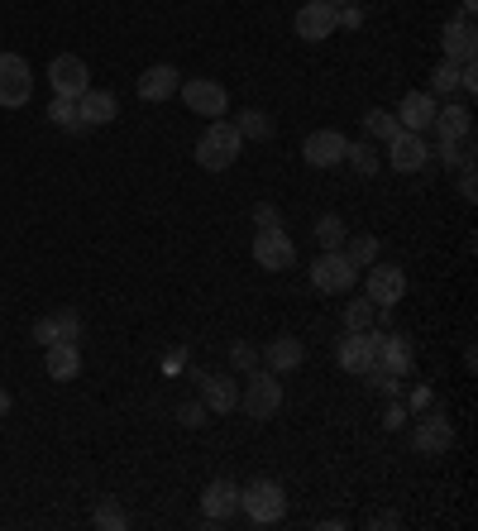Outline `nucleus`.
Here are the masks:
<instances>
[{
  "label": "nucleus",
  "instance_id": "f257e3e1",
  "mask_svg": "<svg viewBox=\"0 0 478 531\" xmlns=\"http://www.w3.org/2000/svg\"><path fill=\"white\" fill-rule=\"evenodd\" d=\"M239 154H244V134L235 130V120H211L206 134L196 139V163H201L206 173H225V168H235Z\"/></svg>",
  "mask_w": 478,
  "mask_h": 531
},
{
  "label": "nucleus",
  "instance_id": "f03ea898",
  "mask_svg": "<svg viewBox=\"0 0 478 531\" xmlns=\"http://www.w3.org/2000/svg\"><path fill=\"white\" fill-rule=\"evenodd\" d=\"M239 512L254 527H278L287 517V493L278 479H254L249 488H239Z\"/></svg>",
  "mask_w": 478,
  "mask_h": 531
},
{
  "label": "nucleus",
  "instance_id": "7ed1b4c3",
  "mask_svg": "<svg viewBox=\"0 0 478 531\" xmlns=\"http://www.w3.org/2000/svg\"><path fill=\"white\" fill-rule=\"evenodd\" d=\"M239 407L254 421L278 417V407H283V383H278V374H273V369H263V374L254 369L249 383H244V393H239Z\"/></svg>",
  "mask_w": 478,
  "mask_h": 531
},
{
  "label": "nucleus",
  "instance_id": "20e7f679",
  "mask_svg": "<svg viewBox=\"0 0 478 531\" xmlns=\"http://www.w3.org/2000/svg\"><path fill=\"white\" fill-rule=\"evenodd\" d=\"M34 96V67L20 53H0V106L5 111H20Z\"/></svg>",
  "mask_w": 478,
  "mask_h": 531
},
{
  "label": "nucleus",
  "instance_id": "39448f33",
  "mask_svg": "<svg viewBox=\"0 0 478 531\" xmlns=\"http://www.w3.org/2000/svg\"><path fill=\"white\" fill-rule=\"evenodd\" d=\"M359 283V268L345 259V249H321V259L311 264V288L316 292H349Z\"/></svg>",
  "mask_w": 478,
  "mask_h": 531
},
{
  "label": "nucleus",
  "instance_id": "423d86ee",
  "mask_svg": "<svg viewBox=\"0 0 478 531\" xmlns=\"http://www.w3.org/2000/svg\"><path fill=\"white\" fill-rule=\"evenodd\" d=\"M378 340L383 331H345V340L335 345V359H340V369L345 374H373V364H378Z\"/></svg>",
  "mask_w": 478,
  "mask_h": 531
},
{
  "label": "nucleus",
  "instance_id": "0eeeda50",
  "mask_svg": "<svg viewBox=\"0 0 478 531\" xmlns=\"http://www.w3.org/2000/svg\"><path fill=\"white\" fill-rule=\"evenodd\" d=\"M48 87H53V96H67V101H77V96L91 87V67L82 63L77 53H58V58L48 63Z\"/></svg>",
  "mask_w": 478,
  "mask_h": 531
},
{
  "label": "nucleus",
  "instance_id": "6e6552de",
  "mask_svg": "<svg viewBox=\"0 0 478 531\" xmlns=\"http://www.w3.org/2000/svg\"><path fill=\"white\" fill-rule=\"evenodd\" d=\"M182 101L192 106L196 115H206V120H225V111H230V96H225V87L220 82H211V77H192V82H182Z\"/></svg>",
  "mask_w": 478,
  "mask_h": 531
},
{
  "label": "nucleus",
  "instance_id": "1a4fd4ad",
  "mask_svg": "<svg viewBox=\"0 0 478 531\" xmlns=\"http://www.w3.org/2000/svg\"><path fill=\"white\" fill-rule=\"evenodd\" d=\"M58 340H82V311L77 307H58L34 321V345H58Z\"/></svg>",
  "mask_w": 478,
  "mask_h": 531
},
{
  "label": "nucleus",
  "instance_id": "9d476101",
  "mask_svg": "<svg viewBox=\"0 0 478 531\" xmlns=\"http://www.w3.org/2000/svg\"><path fill=\"white\" fill-rule=\"evenodd\" d=\"M292 29H297V39H306V44H326L330 34H335V5L330 0H306L302 10H297V20H292Z\"/></svg>",
  "mask_w": 478,
  "mask_h": 531
},
{
  "label": "nucleus",
  "instance_id": "9b49d317",
  "mask_svg": "<svg viewBox=\"0 0 478 531\" xmlns=\"http://www.w3.org/2000/svg\"><path fill=\"white\" fill-rule=\"evenodd\" d=\"M440 48H445V63H474L478 53V34H474V15H455V20L445 24V34H440Z\"/></svg>",
  "mask_w": 478,
  "mask_h": 531
},
{
  "label": "nucleus",
  "instance_id": "f8f14e48",
  "mask_svg": "<svg viewBox=\"0 0 478 531\" xmlns=\"http://www.w3.org/2000/svg\"><path fill=\"white\" fill-rule=\"evenodd\" d=\"M426 163H431V149H426V139H421V134L397 130L388 139V168H392V173H421Z\"/></svg>",
  "mask_w": 478,
  "mask_h": 531
},
{
  "label": "nucleus",
  "instance_id": "ddd939ff",
  "mask_svg": "<svg viewBox=\"0 0 478 531\" xmlns=\"http://www.w3.org/2000/svg\"><path fill=\"white\" fill-rule=\"evenodd\" d=\"M407 297V268L369 264V302L373 307H397Z\"/></svg>",
  "mask_w": 478,
  "mask_h": 531
},
{
  "label": "nucleus",
  "instance_id": "4468645a",
  "mask_svg": "<svg viewBox=\"0 0 478 531\" xmlns=\"http://www.w3.org/2000/svg\"><path fill=\"white\" fill-rule=\"evenodd\" d=\"M412 445H416V455H445V450L455 445V426H450V417H440V412L421 417L412 426Z\"/></svg>",
  "mask_w": 478,
  "mask_h": 531
},
{
  "label": "nucleus",
  "instance_id": "2eb2a0df",
  "mask_svg": "<svg viewBox=\"0 0 478 531\" xmlns=\"http://www.w3.org/2000/svg\"><path fill=\"white\" fill-rule=\"evenodd\" d=\"M254 264L268 268V273H283V268L297 264V244L287 240L283 230H268V235H254Z\"/></svg>",
  "mask_w": 478,
  "mask_h": 531
},
{
  "label": "nucleus",
  "instance_id": "dca6fc26",
  "mask_svg": "<svg viewBox=\"0 0 478 531\" xmlns=\"http://www.w3.org/2000/svg\"><path fill=\"white\" fill-rule=\"evenodd\" d=\"M345 134L340 130H311L302 144V158L311 168H335V163H345Z\"/></svg>",
  "mask_w": 478,
  "mask_h": 531
},
{
  "label": "nucleus",
  "instance_id": "f3484780",
  "mask_svg": "<svg viewBox=\"0 0 478 531\" xmlns=\"http://www.w3.org/2000/svg\"><path fill=\"white\" fill-rule=\"evenodd\" d=\"M177 87H182V72H177L173 63H153V67H144V77H139V101H149V106L173 101Z\"/></svg>",
  "mask_w": 478,
  "mask_h": 531
},
{
  "label": "nucleus",
  "instance_id": "a211bd4d",
  "mask_svg": "<svg viewBox=\"0 0 478 531\" xmlns=\"http://www.w3.org/2000/svg\"><path fill=\"white\" fill-rule=\"evenodd\" d=\"M235 512H239V484L211 479L206 493H201V517H206V522H230Z\"/></svg>",
  "mask_w": 478,
  "mask_h": 531
},
{
  "label": "nucleus",
  "instance_id": "6ab92c4d",
  "mask_svg": "<svg viewBox=\"0 0 478 531\" xmlns=\"http://www.w3.org/2000/svg\"><path fill=\"white\" fill-rule=\"evenodd\" d=\"M392 115H397V125H402L407 134H426L431 130V120H435V96L431 91H407L402 106H397Z\"/></svg>",
  "mask_w": 478,
  "mask_h": 531
},
{
  "label": "nucleus",
  "instance_id": "aec40b11",
  "mask_svg": "<svg viewBox=\"0 0 478 531\" xmlns=\"http://www.w3.org/2000/svg\"><path fill=\"white\" fill-rule=\"evenodd\" d=\"M416 364V345H412V335H388L383 331V340H378V364L373 369H383V374H407Z\"/></svg>",
  "mask_w": 478,
  "mask_h": 531
},
{
  "label": "nucleus",
  "instance_id": "412c9836",
  "mask_svg": "<svg viewBox=\"0 0 478 531\" xmlns=\"http://www.w3.org/2000/svg\"><path fill=\"white\" fill-rule=\"evenodd\" d=\"M196 383H201V402H206V412H235L239 407V383L235 378H225V374H196Z\"/></svg>",
  "mask_w": 478,
  "mask_h": 531
},
{
  "label": "nucleus",
  "instance_id": "4be33fe9",
  "mask_svg": "<svg viewBox=\"0 0 478 531\" xmlns=\"http://www.w3.org/2000/svg\"><path fill=\"white\" fill-rule=\"evenodd\" d=\"M77 115H82V125H87V130H96V125H110V120L120 115V101H115V91L87 87L82 96H77Z\"/></svg>",
  "mask_w": 478,
  "mask_h": 531
},
{
  "label": "nucleus",
  "instance_id": "5701e85b",
  "mask_svg": "<svg viewBox=\"0 0 478 531\" xmlns=\"http://www.w3.org/2000/svg\"><path fill=\"white\" fill-rule=\"evenodd\" d=\"M44 369H48L53 383H72V378L82 374V350H77V340H58V345H48Z\"/></svg>",
  "mask_w": 478,
  "mask_h": 531
},
{
  "label": "nucleus",
  "instance_id": "b1692460",
  "mask_svg": "<svg viewBox=\"0 0 478 531\" xmlns=\"http://www.w3.org/2000/svg\"><path fill=\"white\" fill-rule=\"evenodd\" d=\"M431 130L440 134V139H464V134H474V111L459 106V101H445V106H435Z\"/></svg>",
  "mask_w": 478,
  "mask_h": 531
},
{
  "label": "nucleus",
  "instance_id": "393cba45",
  "mask_svg": "<svg viewBox=\"0 0 478 531\" xmlns=\"http://www.w3.org/2000/svg\"><path fill=\"white\" fill-rule=\"evenodd\" d=\"M306 359V345L297 340V335H278V340H268L263 345V364L273 369V374H287V369H297Z\"/></svg>",
  "mask_w": 478,
  "mask_h": 531
},
{
  "label": "nucleus",
  "instance_id": "a878e982",
  "mask_svg": "<svg viewBox=\"0 0 478 531\" xmlns=\"http://www.w3.org/2000/svg\"><path fill=\"white\" fill-rule=\"evenodd\" d=\"M440 163L445 168H469L474 163V134H464V139H440Z\"/></svg>",
  "mask_w": 478,
  "mask_h": 531
},
{
  "label": "nucleus",
  "instance_id": "bb28decb",
  "mask_svg": "<svg viewBox=\"0 0 478 531\" xmlns=\"http://www.w3.org/2000/svg\"><path fill=\"white\" fill-rule=\"evenodd\" d=\"M345 163L354 168L359 177H373L378 173V154H373V139H354V144H345Z\"/></svg>",
  "mask_w": 478,
  "mask_h": 531
},
{
  "label": "nucleus",
  "instance_id": "cd10ccee",
  "mask_svg": "<svg viewBox=\"0 0 478 531\" xmlns=\"http://www.w3.org/2000/svg\"><path fill=\"white\" fill-rule=\"evenodd\" d=\"M48 120H53L58 130H67V134H87L82 115H77V101H67V96H53V106H48Z\"/></svg>",
  "mask_w": 478,
  "mask_h": 531
},
{
  "label": "nucleus",
  "instance_id": "c85d7f7f",
  "mask_svg": "<svg viewBox=\"0 0 478 531\" xmlns=\"http://www.w3.org/2000/svg\"><path fill=\"white\" fill-rule=\"evenodd\" d=\"M91 522H96L101 531H125V527H130V512L120 508L115 498H101V503H96V512H91Z\"/></svg>",
  "mask_w": 478,
  "mask_h": 531
},
{
  "label": "nucleus",
  "instance_id": "c756f323",
  "mask_svg": "<svg viewBox=\"0 0 478 531\" xmlns=\"http://www.w3.org/2000/svg\"><path fill=\"white\" fill-rule=\"evenodd\" d=\"M397 130H402V125H397V115L392 111H383V106L364 111V134H369V139H383V144H388Z\"/></svg>",
  "mask_w": 478,
  "mask_h": 531
},
{
  "label": "nucleus",
  "instance_id": "7c9ffc66",
  "mask_svg": "<svg viewBox=\"0 0 478 531\" xmlns=\"http://www.w3.org/2000/svg\"><path fill=\"white\" fill-rule=\"evenodd\" d=\"M345 259L364 273L369 264H378V240H373V235H354V240H345Z\"/></svg>",
  "mask_w": 478,
  "mask_h": 531
},
{
  "label": "nucleus",
  "instance_id": "2f4dec72",
  "mask_svg": "<svg viewBox=\"0 0 478 531\" xmlns=\"http://www.w3.org/2000/svg\"><path fill=\"white\" fill-rule=\"evenodd\" d=\"M235 130L244 134V139H268V134H273V115L254 106V111H244V115L235 120Z\"/></svg>",
  "mask_w": 478,
  "mask_h": 531
},
{
  "label": "nucleus",
  "instance_id": "473e14b6",
  "mask_svg": "<svg viewBox=\"0 0 478 531\" xmlns=\"http://www.w3.org/2000/svg\"><path fill=\"white\" fill-rule=\"evenodd\" d=\"M345 240H349V230L340 216H321V221H316V244H321V249H345Z\"/></svg>",
  "mask_w": 478,
  "mask_h": 531
},
{
  "label": "nucleus",
  "instance_id": "72a5a7b5",
  "mask_svg": "<svg viewBox=\"0 0 478 531\" xmlns=\"http://www.w3.org/2000/svg\"><path fill=\"white\" fill-rule=\"evenodd\" d=\"M373 311H378V307H373L369 297L349 302V307H345V331H369V326H373Z\"/></svg>",
  "mask_w": 478,
  "mask_h": 531
},
{
  "label": "nucleus",
  "instance_id": "f704fd0d",
  "mask_svg": "<svg viewBox=\"0 0 478 531\" xmlns=\"http://www.w3.org/2000/svg\"><path fill=\"white\" fill-rule=\"evenodd\" d=\"M450 91H459V67L455 63H440L431 72V96H450Z\"/></svg>",
  "mask_w": 478,
  "mask_h": 531
},
{
  "label": "nucleus",
  "instance_id": "c9c22d12",
  "mask_svg": "<svg viewBox=\"0 0 478 531\" xmlns=\"http://www.w3.org/2000/svg\"><path fill=\"white\" fill-rule=\"evenodd\" d=\"M230 364H235L239 374H254V369H259V350H254L249 340H235V350H230Z\"/></svg>",
  "mask_w": 478,
  "mask_h": 531
},
{
  "label": "nucleus",
  "instance_id": "e433bc0d",
  "mask_svg": "<svg viewBox=\"0 0 478 531\" xmlns=\"http://www.w3.org/2000/svg\"><path fill=\"white\" fill-rule=\"evenodd\" d=\"M254 230H259V235L283 230V211H278V206H268V201H259V206H254Z\"/></svg>",
  "mask_w": 478,
  "mask_h": 531
},
{
  "label": "nucleus",
  "instance_id": "4c0bfd02",
  "mask_svg": "<svg viewBox=\"0 0 478 531\" xmlns=\"http://www.w3.org/2000/svg\"><path fill=\"white\" fill-rule=\"evenodd\" d=\"M206 417H211V412H206V402L196 398V402H182V407H177V421H182V426H206Z\"/></svg>",
  "mask_w": 478,
  "mask_h": 531
},
{
  "label": "nucleus",
  "instance_id": "58836bf2",
  "mask_svg": "<svg viewBox=\"0 0 478 531\" xmlns=\"http://www.w3.org/2000/svg\"><path fill=\"white\" fill-rule=\"evenodd\" d=\"M373 388H378L383 398H397V393H402V378H397V374H383V369H373Z\"/></svg>",
  "mask_w": 478,
  "mask_h": 531
},
{
  "label": "nucleus",
  "instance_id": "ea45409f",
  "mask_svg": "<svg viewBox=\"0 0 478 531\" xmlns=\"http://www.w3.org/2000/svg\"><path fill=\"white\" fill-rule=\"evenodd\" d=\"M459 197H464V201H474V197H478V182H474V163H469V168H459Z\"/></svg>",
  "mask_w": 478,
  "mask_h": 531
},
{
  "label": "nucleus",
  "instance_id": "a19ab883",
  "mask_svg": "<svg viewBox=\"0 0 478 531\" xmlns=\"http://www.w3.org/2000/svg\"><path fill=\"white\" fill-rule=\"evenodd\" d=\"M402 421H407V407H402V402L392 398V407L383 412V426H388V431H402Z\"/></svg>",
  "mask_w": 478,
  "mask_h": 531
},
{
  "label": "nucleus",
  "instance_id": "79ce46f5",
  "mask_svg": "<svg viewBox=\"0 0 478 531\" xmlns=\"http://www.w3.org/2000/svg\"><path fill=\"white\" fill-rule=\"evenodd\" d=\"M369 527H402V517H397V512H378Z\"/></svg>",
  "mask_w": 478,
  "mask_h": 531
},
{
  "label": "nucleus",
  "instance_id": "37998d69",
  "mask_svg": "<svg viewBox=\"0 0 478 531\" xmlns=\"http://www.w3.org/2000/svg\"><path fill=\"white\" fill-rule=\"evenodd\" d=\"M412 407L421 412V407H431V388H412Z\"/></svg>",
  "mask_w": 478,
  "mask_h": 531
},
{
  "label": "nucleus",
  "instance_id": "c03bdc74",
  "mask_svg": "<svg viewBox=\"0 0 478 531\" xmlns=\"http://www.w3.org/2000/svg\"><path fill=\"white\" fill-rule=\"evenodd\" d=\"M459 5H464L459 15H474V10H478V0H459Z\"/></svg>",
  "mask_w": 478,
  "mask_h": 531
},
{
  "label": "nucleus",
  "instance_id": "a18cd8bd",
  "mask_svg": "<svg viewBox=\"0 0 478 531\" xmlns=\"http://www.w3.org/2000/svg\"><path fill=\"white\" fill-rule=\"evenodd\" d=\"M5 412H10V393L0 388V417H5Z\"/></svg>",
  "mask_w": 478,
  "mask_h": 531
},
{
  "label": "nucleus",
  "instance_id": "49530a36",
  "mask_svg": "<svg viewBox=\"0 0 478 531\" xmlns=\"http://www.w3.org/2000/svg\"><path fill=\"white\" fill-rule=\"evenodd\" d=\"M330 5H349V0H330Z\"/></svg>",
  "mask_w": 478,
  "mask_h": 531
}]
</instances>
